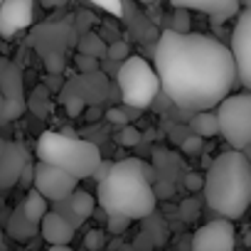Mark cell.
Instances as JSON below:
<instances>
[{"label": "cell", "instance_id": "6da1fadb", "mask_svg": "<svg viewBox=\"0 0 251 251\" xmlns=\"http://www.w3.org/2000/svg\"><path fill=\"white\" fill-rule=\"evenodd\" d=\"M160 91L185 111H209L236 86L231 50L200 32L165 30L155 45Z\"/></svg>", "mask_w": 251, "mask_h": 251}, {"label": "cell", "instance_id": "7a4b0ae2", "mask_svg": "<svg viewBox=\"0 0 251 251\" xmlns=\"http://www.w3.org/2000/svg\"><path fill=\"white\" fill-rule=\"evenodd\" d=\"M99 207L106 214L146 219L155 212L158 195L151 185V170L136 158L111 163V170L99 180Z\"/></svg>", "mask_w": 251, "mask_h": 251}, {"label": "cell", "instance_id": "3957f363", "mask_svg": "<svg viewBox=\"0 0 251 251\" xmlns=\"http://www.w3.org/2000/svg\"><path fill=\"white\" fill-rule=\"evenodd\" d=\"M204 200L224 219H241L251 207V160L231 148L219 153L204 175Z\"/></svg>", "mask_w": 251, "mask_h": 251}, {"label": "cell", "instance_id": "277c9868", "mask_svg": "<svg viewBox=\"0 0 251 251\" xmlns=\"http://www.w3.org/2000/svg\"><path fill=\"white\" fill-rule=\"evenodd\" d=\"M35 151L42 163L57 165V168L67 170L69 175H74L76 180L94 177L96 168L103 160L99 146H94L91 141H84V138H74L69 133H59V131H45L40 136Z\"/></svg>", "mask_w": 251, "mask_h": 251}, {"label": "cell", "instance_id": "5b68a950", "mask_svg": "<svg viewBox=\"0 0 251 251\" xmlns=\"http://www.w3.org/2000/svg\"><path fill=\"white\" fill-rule=\"evenodd\" d=\"M116 81H118L123 103L133 108H148L160 91V76L143 57L123 59L118 67Z\"/></svg>", "mask_w": 251, "mask_h": 251}, {"label": "cell", "instance_id": "8992f818", "mask_svg": "<svg viewBox=\"0 0 251 251\" xmlns=\"http://www.w3.org/2000/svg\"><path fill=\"white\" fill-rule=\"evenodd\" d=\"M217 121H219V136L236 148H251V91L229 94L217 103Z\"/></svg>", "mask_w": 251, "mask_h": 251}, {"label": "cell", "instance_id": "52a82bcc", "mask_svg": "<svg viewBox=\"0 0 251 251\" xmlns=\"http://www.w3.org/2000/svg\"><path fill=\"white\" fill-rule=\"evenodd\" d=\"M231 57L236 64L239 84L251 91V8H241L236 13V25L231 30Z\"/></svg>", "mask_w": 251, "mask_h": 251}, {"label": "cell", "instance_id": "ba28073f", "mask_svg": "<svg viewBox=\"0 0 251 251\" xmlns=\"http://www.w3.org/2000/svg\"><path fill=\"white\" fill-rule=\"evenodd\" d=\"M190 251H236V229L231 219H212L202 224L190 241Z\"/></svg>", "mask_w": 251, "mask_h": 251}, {"label": "cell", "instance_id": "9c48e42d", "mask_svg": "<svg viewBox=\"0 0 251 251\" xmlns=\"http://www.w3.org/2000/svg\"><path fill=\"white\" fill-rule=\"evenodd\" d=\"M0 94H3V101H5V118H8V123H13L15 118H20L25 113L27 101H25L20 67L3 57H0Z\"/></svg>", "mask_w": 251, "mask_h": 251}, {"label": "cell", "instance_id": "30bf717a", "mask_svg": "<svg viewBox=\"0 0 251 251\" xmlns=\"http://www.w3.org/2000/svg\"><path fill=\"white\" fill-rule=\"evenodd\" d=\"M76 182L79 180L74 175H69L67 170H62L57 165H50V163H42V160L35 165V180H32V185H35V190H40L52 202L67 200L76 190Z\"/></svg>", "mask_w": 251, "mask_h": 251}, {"label": "cell", "instance_id": "8fae6325", "mask_svg": "<svg viewBox=\"0 0 251 251\" xmlns=\"http://www.w3.org/2000/svg\"><path fill=\"white\" fill-rule=\"evenodd\" d=\"M35 0H3L0 5V37L10 40L15 32L32 25Z\"/></svg>", "mask_w": 251, "mask_h": 251}, {"label": "cell", "instance_id": "7c38bea8", "mask_svg": "<svg viewBox=\"0 0 251 251\" xmlns=\"http://www.w3.org/2000/svg\"><path fill=\"white\" fill-rule=\"evenodd\" d=\"M27 165V151L20 143H5L0 153V187H13L20 182V175Z\"/></svg>", "mask_w": 251, "mask_h": 251}, {"label": "cell", "instance_id": "4fadbf2b", "mask_svg": "<svg viewBox=\"0 0 251 251\" xmlns=\"http://www.w3.org/2000/svg\"><path fill=\"white\" fill-rule=\"evenodd\" d=\"M170 3L177 10H197V13L212 15L214 23L229 20V18H234L241 10L239 0H170Z\"/></svg>", "mask_w": 251, "mask_h": 251}, {"label": "cell", "instance_id": "5bb4252c", "mask_svg": "<svg viewBox=\"0 0 251 251\" xmlns=\"http://www.w3.org/2000/svg\"><path fill=\"white\" fill-rule=\"evenodd\" d=\"M40 234L47 244H69L74 239V224L59 212H47L40 222Z\"/></svg>", "mask_w": 251, "mask_h": 251}, {"label": "cell", "instance_id": "9a60e30c", "mask_svg": "<svg viewBox=\"0 0 251 251\" xmlns=\"http://www.w3.org/2000/svg\"><path fill=\"white\" fill-rule=\"evenodd\" d=\"M67 207H69V212L74 214V226L76 224H81L84 219H89L91 214H94V207H96V200H94V195H89V192H84V190H74L69 197H67Z\"/></svg>", "mask_w": 251, "mask_h": 251}, {"label": "cell", "instance_id": "2e32d148", "mask_svg": "<svg viewBox=\"0 0 251 251\" xmlns=\"http://www.w3.org/2000/svg\"><path fill=\"white\" fill-rule=\"evenodd\" d=\"M190 131L200 138H214L219 136V121H217V111H195V116L190 118Z\"/></svg>", "mask_w": 251, "mask_h": 251}, {"label": "cell", "instance_id": "e0dca14e", "mask_svg": "<svg viewBox=\"0 0 251 251\" xmlns=\"http://www.w3.org/2000/svg\"><path fill=\"white\" fill-rule=\"evenodd\" d=\"M47 202H50V200H47L40 190H30L27 197H25V202H23V214H25L30 222L40 224L42 217L50 212V204H47Z\"/></svg>", "mask_w": 251, "mask_h": 251}, {"label": "cell", "instance_id": "ac0fdd59", "mask_svg": "<svg viewBox=\"0 0 251 251\" xmlns=\"http://www.w3.org/2000/svg\"><path fill=\"white\" fill-rule=\"evenodd\" d=\"M37 226H40V224L30 222V219L23 214V209H18V212L10 217L8 231H10L15 239H30V236H35V234H37Z\"/></svg>", "mask_w": 251, "mask_h": 251}, {"label": "cell", "instance_id": "d6986e66", "mask_svg": "<svg viewBox=\"0 0 251 251\" xmlns=\"http://www.w3.org/2000/svg\"><path fill=\"white\" fill-rule=\"evenodd\" d=\"M79 50L84 52V54H91V57H96V59H101V57H106V45L96 37V35H86L84 40H81V45H79Z\"/></svg>", "mask_w": 251, "mask_h": 251}, {"label": "cell", "instance_id": "ffe728a7", "mask_svg": "<svg viewBox=\"0 0 251 251\" xmlns=\"http://www.w3.org/2000/svg\"><path fill=\"white\" fill-rule=\"evenodd\" d=\"M89 3L106 10V13H111V15H116V18L123 15V0H89Z\"/></svg>", "mask_w": 251, "mask_h": 251}, {"label": "cell", "instance_id": "44dd1931", "mask_svg": "<svg viewBox=\"0 0 251 251\" xmlns=\"http://www.w3.org/2000/svg\"><path fill=\"white\" fill-rule=\"evenodd\" d=\"M84 244H86V249H89V251H101V249L106 246V236H103V231L91 229V231L84 236Z\"/></svg>", "mask_w": 251, "mask_h": 251}, {"label": "cell", "instance_id": "7402d4cb", "mask_svg": "<svg viewBox=\"0 0 251 251\" xmlns=\"http://www.w3.org/2000/svg\"><path fill=\"white\" fill-rule=\"evenodd\" d=\"M106 57H108V59H116V62L128 59V57H131V52H128V45H126V42H113V45H108V50H106Z\"/></svg>", "mask_w": 251, "mask_h": 251}, {"label": "cell", "instance_id": "603a6c76", "mask_svg": "<svg viewBox=\"0 0 251 251\" xmlns=\"http://www.w3.org/2000/svg\"><path fill=\"white\" fill-rule=\"evenodd\" d=\"M128 224H131L128 217L108 214V231H111V234H121V231H126V229H128Z\"/></svg>", "mask_w": 251, "mask_h": 251}, {"label": "cell", "instance_id": "cb8c5ba5", "mask_svg": "<svg viewBox=\"0 0 251 251\" xmlns=\"http://www.w3.org/2000/svg\"><path fill=\"white\" fill-rule=\"evenodd\" d=\"M202 143H204V138H200V136H187L185 138V143H182V151L187 153V155H195V153H200L202 151Z\"/></svg>", "mask_w": 251, "mask_h": 251}, {"label": "cell", "instance_id": "d4e9b609", "mask_svg": "<svg viewBox=\"0 0 251 251\" xmlns=\"http://www.w3.org/2000/svg\"><path fill=\"white\" fill-rule=\"evenodd\" d=\"M76 67H79L81 72H94V69L99 67V59L91 57V54H84V52H81V54L76 57Z\"/></svg>", "mask_w": 251, "mask_h": 251}, {"label": "cell", "instance_id": "484cf974", "mask_svg": "<svg viewBox=\"0 0 251 251\" xmlns=\"http://www.w3.org/2000/svg\"><path fill=\"white\" fill-rule=\"evenodd\" d=\"M118 141H121V146H136V143L141 141V136H138V131H133V128H128V126H126L123 136H121Z\"/></svg>", "mask_w": 251, "mask_h": 251}, {"label": "cell", "instance_id": "4316f807", "mask_svg": "<svg viewBox=\"0 0 251 251\" xmlns=\"http://www.w3.org/2000/svg\"><path fill=\"white\" fill-rule=\"evenodd\" d=\"M197 212H200V207H197V202H195V200H187V202H182V219L192 222V219L197 217Z\"/></svg>", "mask_w": 251, "mask_h": 251}, {"label": "cell", "instance_id": "83f0119b", "mask_svg": "<svg viewBox=\"0 0 251 251\" xmlns=\"http://www.w3.org/2000/svg\"><path fill=\"white\" fill-rule=\"evenodd\" d=\"M185 185H187V190H200V187H204V177L202 175H197V173H190L187 177H185Z\"/></svg>", "mask_w": 251, "mask_h": 251}, {"label": "cell", "instance_id": "f1b7e54d", "mask_svg": "<svg viewBox=\"0 0 251 251\" xmlns=\"http://www.w3.org/2000/svg\"><path fill=\"white\" fill-rule=\"evenodd\" d=\"M108 170H111V163H103V160H101V165H99V168H96V173H94L96 182H99V180H101V177H103V175H106Z\"/></svg>", "mask_w": 251, "mask_h": 251}, {"label": "cell", "instance_id": "f546056e", "mask_svg": "<svg viewBox=\"0 0 251 251\" xmlns=\"http://www.w3.org/2000/svg\"><path fill=\"white\" fill-rule=\"evenodd\" d=\"M108 121H111V123H123L126 118H123V113H121L118 108H113V111H108Z\"/></svg>", "mask_w": 251, "mask_h": 251}, {"label": "cell", "instance_id": "4dcf8cb0", "mask_svg": "<svg viewBox=\"0 0 251 251\" xmlns=\"http://www.w3.org/2000/svg\"><path fill=\"white\" fill-rule=\"evenodd\" d=\"M40 3H42L45 8H59V5L67 3V0H40Z\"/></svg>", "mask_w": 251, "mask_h": 251}, {"label": "cell", "instance_id": "1f68e13d", "mask_svg": "<svg viewBox=\"0 0 251 251\" xmlns=\"http://www.w3.org/2000/svg\"><path fill=\"white\" fill-rule=\"evenodd\" d=\"M47 251H74V249H69V244H50Z\"/></svg>", "mask_w": 251, "mask_h": 251}, {"label": "cell", "instance_id": "d6a6232c", "mask_svg": "<svg viewBox=\"0 0 251 251\" xmlns=\"http://www.w3.org/2000/svg\"><path fill=\"white\" fill-rule=\"evenodd\" d=\"M0 251H5V231L0 226Z\"/></svg>", "mask_w": 251, "mask_h": 251}, {"label": "cell", "instance_id": "836d02e7", "mask_svg": "<svg viewBox=\"0 0 251 251\" xmlns=\"http://www.w3.org/2000/svg\"><path fill=\"white\" fill-rule=\"evenodd\" d=\"M241 3V8H251V0H239Z\"/></svg>", "mask_w": 251, "mask_h": 251}, {"label": "cell", "instance_id": "e575fe53", "mask_svg": "<svg viewBox=\"0 0 251 251\" xmlns=\"http://www.w3.org/2000/svg\"><path fill=\"white\" fill-rule=\"evenodd\" d=\"M3 148H5V141H0V153H3Z\"/></svg>", "mask_w": 251, "mask_h": 251}, {"label": "cell", "instance_id": "d590c367", "mask_svg": "<svg viewBox=\"0 0 251 251\" xmlns=\"http://www.w3.org/2000/svg\"><path fill=\"white\" fill-rule=\"evenodd\" d=\"M0 5H3V0H0Z\"/></svg>", "mask_w": 251, "mask_h": 251}]
</instances>
